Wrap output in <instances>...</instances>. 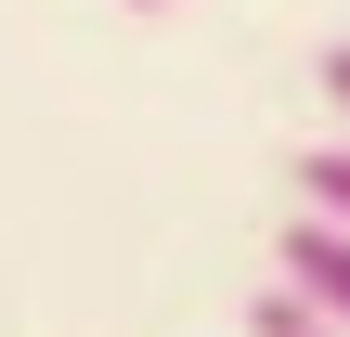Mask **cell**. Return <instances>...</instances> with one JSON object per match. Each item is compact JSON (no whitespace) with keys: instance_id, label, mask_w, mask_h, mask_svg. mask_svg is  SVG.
<instances>
[{"instance_id":"3","label":"cell","mask_w":350,"mask_h":337,"mask_svg":"<svg viewBox=\"0 0 350 337\" xmlns=\"http://www.w3.org/2000/svg\"><path fill=\"white\" fill-rule=\"evenodd\" d=\"M247 337H350V325H338V312H312L299 286H260V299H247Z\"/></svg>"},{"instance_id":"1","label":"cell","mask_w":350,"mask_h":337,"mask_svg":"<svg viewBox=\"0 0 350 337\" xmlns=\"http://www.w3.org/2000/svg\"><path fill=\"white\" fill-rule=\"evenodd\" d=\"M273 286H299L312 312H338V325H350V234L299 208V221H286V247H273Z\"/></svg>"},{"instance_id":"2","label":"cell","mask_w":350,"mask_h":337,"mask_svg":"<svg viewBox=\"0 0 350 337\" xmlns=\"http://www.w3.org/2000/svg\"><path fill=\"white\" fill-rule=\"evenodd\" d=\"M299 208L350 234V143H312V156H299Z\"/></svg>"},{"instance_id":"4","label":"cell","mask_w":350,"mask_h":337,"mask_svg":"<svg viewBox=\"0 0 350 337\" xmlns=\"http://www.w3.org/2000/svg\"><path fill=\"white\" fill-rule=\"evenodd\" d=\"M312 91L338 104V143H350V39H338V52H325V65H312Z\"/></svg>"}]
</instances>
